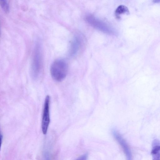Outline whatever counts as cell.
Instances as JSON below:
<instances>
[{
	"label": "cell",
	"mask_w": 160,
	"mask_h": 160,
	"mask_svg": "<svg viewBox=\"0 0 160 160\" xmlns=\"http://www.w3.org/2000/svg\"><path fill=\"white\" fill-rule=\"evenodd\" d=\"M50 72L52 78L57 82H61L66 78L68 72V66L65 61L58 59L51 65Z\"/></svg>",
	"instance_id": "cell-1"
},
{
	"label": "cell",
	"mask_w": 160,
	"mask_h": 160,
	"mask_svg": "<svg viewBox=\"0 0 160 160\" xmlns=\"http://www.w3.org/2000/svg\"><path fill=\"white\" fill-rule=\"evenodd\" d=\"M41 47L39 43L37 42L34 49L31 65V74L33 78L36 79L41 70Z\"/></svg>",
	"instance_id": "cell-2"
},
{
	"label": "cell",
	"mask_w": 160,
	"mask_h": 160,
	"mask_svg": "<svg viewBox=\"0 0 160 160\" xmlns=\"http://www.w3.org/2000/svg\"><path fill=\"white\" fill-rule=\"evenodd\" d=\"M85 20L92 26L105 33L114 35L117 34L112 28L91 15H87Z\"/></svg>",
	"instance_id": "cell-3"
},
{
	"label": "cell",
	"mask_w": 160,
	"mask_h": 160,
	"mask_svg": "<svg viewBox=\"0 0 160 160\" xmlns=\"http://www.w3.org/2000/svg\"><path fill=\"white\" fill-rule=\"evenodd\" d=\"M49 101L50 97L49 96L47 95L45 99L42 123V130L44 134L47 133L50 121L49 112Z\"/></svg>",
	"instance_id": "cell-4"
},
{
	"label": "cell",
	"mask_w": 160,
	"mask_h": 160,
	"mask_svg": "<svg viewBox=\"0 0 160 160\" xmlns=\"http://www.w3.org/2000/svg\"><path fill=\"white\" fill-rule=\"evenodd\" d=\"M112 133L114 138L122 147L127 159L129 160H131L132 159L131 152L125 140L116 130L112 129Z\"/></svg>",
	"instance_id": "cell-5"
},
{
	"label": "cell",
	"mask_w": 160,
	"mask_h": 160,
	"mask_svg": "<svg viewBox=\"0 0 160 160\" xmlns=\"http://www.w3.org/2000/svg\"><path fill=\"white\" fill-rule=\"evenodd\" d=\"M81 43V39L78 36H75L72 40L69 49L68 55L72 57L74 56L79 49Z\"/></svg>",
	"instance_id": "cell-6"
},
{
	"label": "cell",
	"mask_w": 160,
	"mask_h": 160,
	"mask_svg": "<svg viewBox=\"0 0 160 160\" xmlns=\"http://www.w3.org/2000/svg\"><path fill=\"white\" fill-rule=\"evenodd\" d=\"M152 149L151 154L153 158V159L155 160H160V143L158 140H154L152 144Z\"/></svg>",
	"instance_id": "cell-7"
},
{
	"label": "cell",
	"mask_w": 160,
	"mask_h": 160,
	"mask_svg": "<svg viewBox=\"0 0 160 160\" xmlns=\"http://www.w3.org/2000/svg\"><path fill=\"white\" fill-rule=\"evenodd\" d=\"M128 14L129 11L128 8L124 5L119 6L115 11V15L117 18H120V16L122 14Z\"/></svg>",
	"instance_id": "cell-8"
},
{
	"label": "cell",
	"mask_w": 160,
	"mask_h": 160,
	"mask_svg": "<svg viewBox=\"0 0 160 160\" xmlns=\"http://www.w3.org/2000/svg\"><path fill=\"white\" fill-rule=\"evenodd\" d=\"M0 3L3 10L6 12H8L9 8L6 0H0Z\"/></svg>",
	"instance_id": "cell-9"
},
{
	"label": "cell",
	"mask_w": 160,
	"mask_h": 160,
	"mask_svg": "<svg viewBox=\"0 0 160 160\" xmlns=\"http://www.w3.org/2000/svg\"><path fill=\"white\" fill-rule=\"evenodd\" d=\"M2 135L0 131V150L1 149L2 142Z\"/></svg>",
	"instance_id": "cell-10"
},
{
	"label": "cell",
	"mask_w": 160,
	"mask_h": 160,
	"mask_svg": "<svg viewBox=\"0 0 160 160\" xmlns=\"http://www.w3.org/2000/svg\"><path fill=\"white\" fill-rule=\"evenodd\" d=\"M160 0H153L154 3H158L159 2Z\"/></svg>",
	"instance_id": "cell-11"
},
{
	"label": "cell",
	"mask_w": 160,
	"mask_h": 160,
	"mask_svg": "<svg viewBox=\"0 0 160 160\" xmlns=\"http://www.w3.org/2000/svg\"></svg>",
	"instance_id": "cell-12"
}]
</instances>
